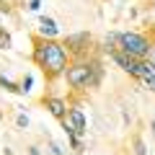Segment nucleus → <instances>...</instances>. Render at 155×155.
Segmentation results:
<instances>
[{
  "mask_svg": "<svg viewBox=\"0 0 155 155\" xmlns=\"http://www.w3.org/2000/svg\"><path fill=\"white\" fill-rule=\"evenodd\" d=\"M34 60L44 67V70H49L52 75H57V72H62L65 65H67V52H65V47L57 44V41H44V44L36 47Z\"/></svg>",
  "mask_w": 155,
  "mask_h": 155,
  "instance_id": "nucleus-1",
  "label": "nucleus"
},
{
  "mask_svg": "<svg viewBox=\"0 0 155 155\" xmlns=\"http://www.w3.org/2000/svg\"><path fill=\"white\" fill-rule=\"evenodd\" d=\"M65 78H67V83H70L72 88H85V85L98 83L101 70H98V65H91V62H78V65L67 67Z\"/></svg>",
  "mask_w": 155,
  "mask_h": 155,
  "instance_id": "nucleus-2",
  "label": "nucleus"
},
{
  "mask_svg": "<svg viewBox=\"0 0 155 155\" xmlns=\"http://www.w3.org/2000/svg\"><path fill=\"white\" fill-rule=\"evenodd\" d=\"M116 41H119V49L127 52V54L137 57V60H142V57L150 54V41L142 36V34H134V31H127V34H116Z\"/></svg>",
  "mask_w": 155,
  "mask_h": 155,
  "instance_id": "nucleus-3",
  "label": "nucleus"
},
{
  "mask_svg": "<svg viewBox=\"0 0 155 155\" xmlns=\"http://www.w3.org/2000/svg\"><path fill=\"white\" fill-rule=\"evenodd\" d=\"M111 60H114L119 67H122L124 72H129V75H134V78L140 75V67H142V60H137V57L127 54V52H122V49H111Z\"/></svg>",
  "mask_w": 155,
  "mask_h": 155,
  "instance_id": "nucleus-4",
  "label": "nucleus"
},
{
  "mask_svg": "<svg viewBox=\"0 0 155 155\" xmlns=\"http://www.w3.org/2000/svg\"><path fill=\"white\" fill-rule=\"evenodd\" d=\"M62 124H65V132L70 134V137H78V134L85 132V116L80 109H70L67 111V116L62 119Z\"/></svg>",
  "mask_w": 155,
  "mask_h": 155,
  "instance_id": "nucleus-5",
  "label": "nucleus"
},
{
  "mask_svg": "<svg viewBox=\"0 0 155 155\" xmlns=\"http://www.w3.org/2000/svg\"><path fill=\"white\" fill-rule=\"evenodd\" d=\"M137 78L155 93V62H142V67H140V75H137Z\"/></svg>",
  "mask_w": 155,
  "mask_h": 155,
  "instance_id": "nucleus-6",
  "label": "nucleus"
},
{
  "mask_svg": "<svg viewBox=\"0 0 155 155\" xmlns=\"http://www.w3.org/2000/svg\"><path fill=\"white\" fill-rule=\"evenodd\" d=\"M39 31H41V34H44V36H57V23L54 21H52V18H39Z\"/></svg>",
  "mask_w": 155,
  "mask_h": 155,
  "instance_id": "nucleus-7",
  "label": "nucleus"
},
{
  "mask_svg": "<svg viewBox=\"0 0 155 155\" xmlns=\"http://www.w3.org/2000/svg\"><path fill=\"white\" fill-rule=\"evenodd\" d=\"M47 109H49L52 114L57 116V119H65V101H60V98H49V101H47Z\"/></svg>",
  "mask_w": 155,
  "mask_h": 155,
  "instance_id": "nucleus-8",
  "label": "nucleus"
},
{
  "mask_svg": "<svg viewBox=\"0 0 155 155\" xmlns=\"http://www.w3.org/2000/svg\"><path fill=\"white\" fill-rule=\"evenodd\" d=\"M91 39H88V34H75V36H67V44L72 47V49H83L80 44H88Z\"/></svg>",
  "mask_w": 155,
  "mask_h": 155,
  "instance_id": "nucleus-9",
  "label": "nucleus"
},
{
  "mask_svg": "<svg viewBox=\"0 0 155 155\" xmlns=\"http://www.w3.org/2000/svg\"><path fill=\"white\" fill-rule=\"evenodd\" d=\"M8 47H11V36L0 31V49H8Z\"/></svg>",
  "mask_w": 155,
  "mask_h": 155,
  "instance_id": "nucleus-10",
  "label": "nucleus"
},
{
  "mask_svg": "<svg viewBox=\"0 0 155 155\" xmlns=\"http://www.w3.org/2000/svg\"><path fill=\"white\" fill-rule=\"evenodd\" d=\"M134 150H137V155H147V150H145V142H142V140H134Z\"/></svg>",
  "mask_w": 155,
  "mask_h": 155,
  "instance_id": "nucleus-11",
  "label": "nucleus"
},
{
  "mask_svg": "<svg viewBox=\"0 0 155 155\" xmlns=\"http://www.w3.org/2000/svg\"><path fill=\"white\" fill-rule=\"evenodd\" d=\"M28 8H31V11H39V8H41V0H31V3H28Z\"/></svg>",
  "mask_w": 155,
  "mask_h": 155,
  "instance_id": "nucleus-12",
  "label": "nucleus"
},
{
  "mask_svg": "<svg viewBox=\"0 0 155 155\" xmlns=\"http://www.w3.org/2000/svg\"><path fill=\"white\" fill-rule=\"evenodd\" d=\"M16 122H18V127H28V119H26V116H23V114H21V116H18Z\"/></svg>",
  "mask_w": 155,
  "mask_h": 155,
  "instance_id": "nucleus-13",
  "label": "nucleus"
}]
</instances>
